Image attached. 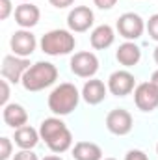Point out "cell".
Here are the masks:
<instances>
[{
  "label": "cell",
  "instance_id": "d4e9b609",
  "mask_svg": "<svg viewBox=\"0 0 158 160\" xmlns=\"http://www.w3.org/2000/svg\"><path fill=\"white\" fill-rule=\"evenodd\" d=\"M125 160H149V157L143 151H140V149H130L125 155Z\"/></svg>",
  "mask_w": 158,
  "mask_h": 160
},
{
  "label": "cell",
  "instance_id": "52a82bcc",
  "mask_svg": "<svg viewBox=\"0 0 158 160\" xmlns=\"http://www.w3.org/2000/svg\"><path fill=\"white\" fill-rule=\"evenodd\" d=\"M30 69V60L28 58H21V56H15V54H7L2 62V78L9 80L11 84H19L22 82L24 73Z\"/></svg>",
  "mask_w": 158,
  "mask_h": 160
},
{
  "label": "cell",
  "instance_id": "44dd1931",
  "mask_svg": "<svg viewBox=\"0 0 158 160\" xmlns=\"http://www.w3.org/2000/svg\"><path fill=\"white\" fill-rule=\"evenodd\" d=\"M145 28H147V32H149V38L158 43V13H155V15L149 17Z\"/></svg>",
  "mask_w": 158,
  "mask_h": 160
},
{
  "label": "cell",
  "instance_id": "7a4b0ae2",
  "mask_svg": "<svg viewBox=\"0 0 158 160\" xmlns=\"http://www.w3.org/2000/svg\"><path fill=\"white\" fill-rule=\"evenodd\" d=\"M82 93L78 91V88L71 82H62L60 86H56L50 95H48V110L54 116H69L71 112L77 110L80 102Z\"/></svg>",
  "mask_w": 158,
  "mask_h": 160
},
{
  "label": "cell",
  "instance_id": "603a6c76",
  "mask_svg": "<svg viewBox=\"0 0 158 160\" xmlns=\"http://www.w3.org/2000/svg\"><path fill=\"white\" fill-rule=\"evenodd\" d=\"M13 160H39V157L34 153V149H21L13 155Z\"/></svg>",
  "mask_w": 158,
  "mask_h": 160
},
{
  "label": "cell",
  "instance_id": "277c9868",
  "mask_svg": "<svg viewBox=\"0 0 158 160\" xmlns=\"http://www.w3.org/2000/svg\"><path fill=\"white\" fill-rule=\"evenodd\" d=\"M39 47L47 56H65V54H71L75 50L77 39H75L71 30L56 28V30L47 32L41 38Z\"/></svg>",
  "mask_w": 158,
  "mask_h": 160
},
{
  "label": "cell",
  "instance_id": "7402d4cb",
  "mask_svg": "<svg viewBox=\"0 0 158 160\" xmlns=\"http://www.w3.org/2000/svg\"><path fill=\"white\" fill-rule=\"evenodd\" d=\"M0 89H2L0 104H2V106H6V104H9V102H7V101H9V80H6V78L0 80Z\"/></svg>",
  "mask_w": 158,
  "mask_h": 160
},
{
  "label": "cell",
  "instance_id": "f546056e",
  "mask_svg": "<svg viewBox=\"0 0 158 160\" xmlns=\"http://www.w3.org/2000/svg\"><path fill=\"white\" fill-rule=\"evenodd\" d=\"M153 58H155V63L158 65V45H156V48H155V52H153Z\"/></svg>",
  "mask_w": 158,
  "mask_h": 160
},
{
  "label": "cell",
  "instance_id": "3957f363",
  "mask_svg": "<svg viewBox=\"0 0 158 160\" xmlns=\"http://www.w3.org/2000/svg\"><path fill=\"white\" fill-rule=\"evenodd\" d=\"M58 80V67L52 62H36L22 77V88L26 91H41L50 88Z\"/></svg>",
  "mask_w": 158,
  "mask_h": 160
},
{
  "label": "cell",
  "instance_id": "9c48e42d",
  "mask_svg": "<svg viewBox=\"0 0 158 160\" xmlns=\"http://www.w3.org/2000/svg\"><path fill=\"white\" fill-rule=\"evenodd\" d=\"M134 102L141 112H155L158 108V88L151 80L138 84L134 89Z\"/></svg>",
  "mask_w": 158,
  "mask_h": 160
},
{
  "label": "cell",
  "instance_id": "d6986e66",
  "mask_svg": "<svg viewBox=\"0 0 158 160\" xmlns=\"http://www.w3.org/2000/svg\"><path fill=\"white\" fill-rule=\"evenodd\" d=\"M75 160H102V149L93 142H77L73 147Z\"/></svg>",
  "mask_w": 158,
  "mask_h": 160
},
{
  "label": "cell",
  "instance_id": "d6a6232c",
  "mask_svg": "<svg viewBox=\"0 0 158 160\" xmlns=\"http://www.w3.org/2000/svg\"><path fill=\"white\" fill-rule=\"evenodd\" d=\"M104 160H116V158H104Z\"/></svg>",
  "mask_w": 158,
  "mask_h": 160
},
{
  "label": "cell",
  "instance_id": "ac0fdd59",
  "mask_svg": "<svg viewBox=\"0 0 158 160\" xmlns=\"http://www.w3.org/2000/svg\"><path fill=\"white\" fill-rule=\"evenodd\" d=\"M15 143L21 147V149H34L37 143H39L41 136L39 130H36L34 127L30 125H24L21 128H15V136H13Z\"/></svg>",
  "mask_w": 158,
  "mask_h": 160
},
{
  "label": "cell",
  "instance_id": "9a60e30c",
  "mask_svg": "<svg viewBox=\"0 0 158 160\" xmlns=\"http://www.w3.org/2000/svg\"><path fill=\"white\" fill-rule=\"evenodd\" d=\"M2 118H4V123L11 128H21L28 123V112L24 110L22 104L19 102H9L4 106L2 110Z\"/></svg>",
  "mask_w": 158,
  "mask_h": 160
},
{
  "label": "cell",
  "instance_id": "cb8c5ba5",
  "mask_svg": "<svg viewBox=\"0 0 158 160\" xmlns=\"http://www.w3.org/2000/svg\"><path fill=\"white\" fill-rule=\"evenodd\" d=\"M13 11V6H11V0H0V19L6 21Z\"/></svg>",
  "mask_w": 158,
  "mask_h": 160
},
{
  "label": "cell",
  "instance_id": "4316f807",
  "mask_svg": "<svg viewBox=\"0 0 158 160\" xmlns=\"http://www.w3.org/2000/svg\"><path fill=\"white\" fill-rule=\"evenodd\" d=\"M48 2H50V6H54L56 9H65V8H69V6L75 4V0H48Z\"/></svg>",
  "mask_w": 158,
  "mask_h": 160
},
{
  "label": "cell",
  "instance_id": "4fadbf2b",
  "mask_svg": "<svg viewBox=\"0 0 158 160\" xmlns=\"http://www.w3.org/2000/svg\"><path fill=\"white\" fill-rule=\"evenodd\" d=\"M41 19V11L37 6H34L32 2H22L15 8V22L22 28V30H30L34 28Z\"/></svg>",
  "mask_w": 158,
  "mask_h": 160
},
{
  "label": "cell",
  "instance_id": "30bf717a",
  "mask_svg": "<svg viewBox=\"0 0 158 160\" xmlns=\"http://www.w3.org/2000/svg\"><path fill=\"white\" fill-rule=\"evenodd\" d=\"M134 127L132 114L125 108H114L106 116V128L116 136H126Z\"/></svg>",
  "mask_w": 158,
  "mask_h": 160
},
{
  "label": "cell",
  "instance_id": "ba28073f",
  "mask_svg": "<svg viewBox=\"0 0 158 160\" xmlns=\"http://www.w3.org/2000/svg\"><path fill=\"white\" fill-rule=\"evenodd\" d=\"M108 91L116 97H126L130 95L134 89H136V78L130 71L126 69H119V71H114L110 77H108Z\"/></svg>",
  "mask_w": 158,
  "mask_h": 160
},
{
  "label": "cell",
  "instance_id": "1f68e13d",
  "mask_svg": "<svg viewBox=\"0 0 158 160\" xmlns=\"http://www.w3.org/2000/svg\"><path fill=\"white\" fill-rule=\"evenodd\" d=\"M156 155H158V143H156Z\"/></svg>",
  "mask_w": 158,
  "mask_h": 160
},
{
  "label": "cell",
  "instance_id": "5b68a950",
  "mask_svg": "<svg viewBox=\"0 0 158 160\" xmlns=\"http://www.w3.org/2000/svg\"><path fill=\"white\" fill-rule=\"evenodd\" d=\"M69 67H71V73L80 78H93L99 71V58L89 50L75 52L69 62Z\"/></svg>",
  "mask_w": 158,
  "mask_h": 160
},
{
  "label": "cell",
  "instance_id": "8fae6325",
  "mask_svg": "<svg viewBox=\"0 0 158 160\" xmlns=\"http://www.w3.org/2000/svg\"><path fill=\"white\" fill-rule=\"evenodd\" d=\"M9 47H11V52L15 56H21V58H30L37 47V39L36 36L30 32V30H17L13 32L11 39H9Z\"/></svg>",
  "mask_w": 158,
  "mask_h": 160
},
{
  "label": "cell",
  "instance_id": "7c38bea8",
  "mask_svg": "<svg viewBox=\"0 0 158 160\" xmlns=\"http://www.w3.org/2000/svg\"><path fill=\"white\" fill-rule=\"evenodd\" d=\"M93 22H95V15L87 6H77L67 15V26L71 32H77V34L87 32L93 26Z\"/></svg>",
  "mask_w": 158,
  "mask_h": 160
},
{
  "label": "cell",
  "instance_id": "5bb4252c",
  "mask_svg": "<svg viewBox=\"0 0 158 160\" xmlns=\"http://www.w3.org/2000/svg\"><path fill=\"white\" fill-rule=\"evenodd\" d=\"M106 93H108V86H104V82L99 78H89L82 88V99L91 106L101 104L106 99Z\"/></svg>",
  "mask_w": 158,
  "mask_h": 160
},
{
  "label": "cell",
  "instance_id": "8992f818",
  "mask_svg": "<svg viewBox=\"0 0 158 160\" xmlns=\"http://www.w3.org/2000/svg\"><path fill=\"white\" fill-rule=\"evenodd\" d=\"M116 28H117V32H119L121 38H125L126 41H136L143 36V32H145V22H143V19H141L138 13L126 11V13H123L117 19Z\"/></svg>",
  "mask_w": 158,
  "mask_h": 160
},
{
  "label": "cell",
  "instance_id": "f1b7e54d",
  "mask_svg": "<svg viewBox=\"0 0 158 160\" xmlns=\"http://www.w3.org/2000/svg\"><path fill=\"white\" fill-rule=\"evenodd\" d=\"M41 160H63L60 155H48V157H45V158H41Z\"/></svg>",
  "mask_w": 158,
  "mask_h": 160
},
{
  "label": "cell",
  "instance_id": "4dcf8cb0",
  "mask_svg": "<svg viewBox=\"0 0 158 160\" xmlns=\"http://www.w3.org/2000/svg\"><path fill=\"white\" fill-rule=\"evenodd\" d=\"M21 2H32V0H21Z\"/></svg>",
  "mask_w": 158,
  "mask_h": 160
},
{
  "label": "cell",
  "instance_id": "ffe728a7",
  "mask_svg": "<svg viewBox=\"0 0 158 160\" xmlns=\"http://www.w3.org/2000/svg\"><path fill=\"white\" fill-rule=\"evenodd\" d=\"M13 155V143L9 138L2 136L0 138V160H9Z\"/></svg>",
  "mask_w": 158,
  "mask_h": 160
},
{
  "label": "cell",
  "instance_id": "83f0119b",
  "mask_svg": "<svg viewBox=\"0 0 158 160\" xmlns=\"http://www.w3.org/2000/svg\"><path fill=\"white\" fill-rule=\"evenodd\" d=\"M151 82H153V84H155V86L158 88V69L155 71V73H153V75H151Z\"/></svg>",
  "mask_w": 158,
  "mask_h": 160
},
{
  "label": "cell",
  "instance_id": "6da1fadb",
  "mask_svg": "<svg viewBox=\"0 0 158 160\" xmlns=\"http://www.w3.org/2000/svg\"><path fill=\"white\" fill-rule=\"evenodd\" d=\"M39 136L47 143V147L56 155L69 151L73 145V134L60 118H47L41 121Z\"/></svg>",
  "mask_w": 158,
  "mask_h": 160
},
{
  "label": "cell",
  "instance_id": "e0dca14e",
  "mask_svg": "<svg viewBox=\"0 0 158 160\" xmlns=\"http://www.w3.org/2000/svg\"><path fill=\"white\" fill-rule=\"evenodd\" d=\"M116 41V32L110 24H99L97 28H93L91 36H89V43L95 50H104L108 47H112Z\"/></svg>",
  "mask_w": 158,
  "mask_h": 160
},
{
  "label": "cell",
  "instance_id": "2e32d148",
  "mask_svg": "<svg viewBox=\"0 0 158 160\" xmlns=\"http://www.w3.org/2000/svg\"><path fill=\"white\" fill-rule=\"evenodd\" d=\"M116 58H117V62L123 67H134L141 60V48L134 41H125V43L119 45Z\"/></svg>",
  "mask_w": 158,
  "mask_h": 160
},
{
  "label": "cell",
  "instance_id": "484cf974",
  "mask_svg": "<svg viewBox=\"0 0 158 160\" xmlns=\"http://www.w3.org/2000/svg\"><path fill=\"white\" fill-rule=\"evenodd\" d=\"M93 4H95L99 9H112V8L117 4V0H93Z\"/></svg>",
  "mask_w": 158,
  "mask_h": 160
}]
</instances>
